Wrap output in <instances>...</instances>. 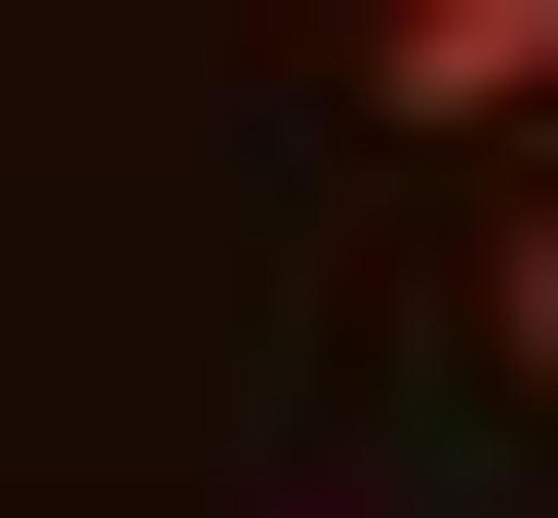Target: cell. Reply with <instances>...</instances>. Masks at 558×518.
Listing matches in <instances>:
<instances>
[{
    "label": "cell",
    "instance_id": "cell-1",
    "mask_svg": "<svg viewBox=\"0 0 558 518\" xmlns=\"http://www.w3.org/2000/svg\"><path fill=\"white\" fill-rule=\"evenodd\" d=\"M319 81H360L399 160H519L558 120V0H319Z\"/></svg>",
    "mask_w": 558,
    "mask_h": 518
},
{
    "label": "cell",
    "instance_id": "cell-2",
    "mask_svg": "<svg viewBox=\"0 0 558 518\" xmlns=\"http://www.w3.org/2000/svg\"><path fill=\"white\" fill-rule=\"evenodd\" d=\"M478 359H519V399H558V120H519V160H478Z\"/></svg>",
    "mask_w": 558,
    "mask_h": 518
}]
</instances>
